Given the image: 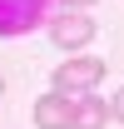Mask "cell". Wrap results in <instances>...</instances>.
<instances>
[{"label":"cell","instance_id":"1","mask_svg":"<svg viewBox=\"0 0 124 129\" xmlns=\"http://www.w3.org/2000/svg\"><path fill=\"white\" fill-rule=\"evenodd\" d=\"M50 5L55 0H0V35L15 40V35H30L50 20Z\"/></svg>","mask_w":124,"mask_h":129},{"label":"cell","instance_id":"2","mask_svg":"<svg viewBox=\"0 0 124 129\" xmlns=\"http://www.w3.org/2000/svg\"><path fill=\"white\" fill-rule=\"evenodd\" d=\"M104 70H109L104 60H94V55H75V60L55 64V89H60V94H89L94 84L104 80Z\"/></svg>","mask_w":124,"mask_h":129},{"label":"cell","instance_id":"3","mask_svg":"<svg viewBox=\"0 0 124 129\" xmlns=\"http://www.w3.org/2000/svg\"><path fill=\"white\" fill-rule=\"evenodd\" d=\"M94 35H99V25H94L84 10H65V15L50 25V40H55L60 50H84Z\"/></svg>","mask_w":124,"mask_h":129},{"label":"cell","instance_id":"4","mask_svg":"<svg viewBox=\"0 0 124 129\" xmlns=\"http://www.w3.org/2000/svg\"><path fill=\"white\" fill-rule=\"evenodd\" d=\"M35 129H70V94L50 89L35 99Z\"/></svg>","mask_w":124,"mask_h":129},{"label":"cell","instance_id":"5","mask_svg":"<svg viewBox=\"0 0 124 129\" xmlns=\"http://www.w3.org/2000/svg\"><path fill=\"white\" fill-rule=\"evenodd\" d=\"M104 124H109V99L79 94L70 104V129H104Z\"/></svg>","mask_w":124,"mask_h":129},{"label":"cell","instance_id":"6","mask_svg":"<svg viewBox=\"0 0 124 129\" xmlns=\"http://www.w3.org/2000/svg\"><path fill=\"white\" fill-rule=\"evenodd\" d=\"M109 119H119V124H124V84L114 89V99H109Z\"/></svg>","mask_w":124,"mask_h":129},{"label":"cell","instance_id":"7","mask_svg":"<svg viewBox=\"0 0 124 129\" xmlns=\"http://www.w3.org/2000/svg\"><path fill=\"white\" fill-rule=\"evenodd\" d=\"M65 10H84V5H94V0H60Z\"/></svg>","mask_w":124,"mask_h":129},{"label":"cell","instance_id":"8","mask_svg":"<svg viewBox=\"0 0 124 129\" xmlns=\"http://www.w3.org/2000/svg\"><path fill=\"white\" fill-rule=\"evenodd\" d=\"M0 94H5V80H0Z\"/></svg>","mask_w":124,"mask_h":129}]
</instances>
